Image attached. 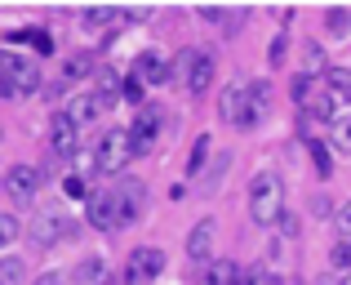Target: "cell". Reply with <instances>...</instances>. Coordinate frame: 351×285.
<instances>
[{
	"instance_id": "1",
	"label": "cell",
	"mask_w": 351,
	"mask_h": 285,
	"mask_svg": "<svg viewBox=\"0 0 351 285\" xmlns=\"http://www.w3.org/2000/svg\"><path fill=\"white\" fill-rule=\"evenodd\" d=\"M285 214V179L276 170H258L249 183V218L258 227H271Z\"/></svg>"
},
{
	"instance_id": "2",
	"label": "cell",
	"mask_w": 351,
	"mask_h": 285,
	"mask_svg": "<svg viewBox=\"0 0 351 285\" xmlns=\"http://www.w3.org/2000/svg\"><path fill=\"white\" fill-rule=\"evenodd\" d=\"M76 236V223H71L67 214H62L58 205H49V209H40V214L27 223V241L36 245V250H53V245H62V241H71Z\"/></svg>"
},
{
	"instance_id": "3",
	"label": "cell",
	"mask_w": 351,
	"mask_h": 285,
	"mask_svg": "<svg viewBox=\"0 0 351 285\" xmlns=\"http://www.w3.org/2000/svg\"><path fill=\"white\" fill-rule=\"evenodd\" d=\"M214 67H218V62H214V54H209V49H182L178 62H173L178 80L187 85V94H196V98L214 85Z\"/></svg>"
},
{
	"instance_id": "4",
	"label": "cell",
	"mask_w": 351,
	"mask_h": 285,
	"mask_svg": "<svg viewBox=\"0 0 351 285\" xmlns=\"http://www.w3.org/2000/svg\"><path fill=\"white\" fill-rule=\"evenodd\" d=\"M0 71H5L9 85H14V98L40 94V85H45L40 62H36V58H23V54H14V49H0Z\"/></svg>"
},
{
	"instance_id": "5",
	"label": "cell",
	"mask_w": 351,
	"mask_h": 285,
	"mask_svg": "<svg viewBox=\"0 0 351 285\" xmlns=\"http://www.w3.org/2000/svg\"><path fill=\"white\" fill-rule=\"evenodd\" d=\"M160 130H165V116H160V103H143L134 112V125H129V147L134 156H147L156 143H160Z\"/></svg>"
},
{
	"instance_id": "6",
	"label": "cell",
	"mask_w": 351,
	"mask_h": 285,
	"mask_svg": "<svg viewBox=\"0 0 351 285\" xmlns=\"http://www.w3.org/2000/svg\"><path fill=\"white\" fill-rule=\"evenodd\" d=\"M94 161L98 174H120L129 161H134V147H129V130H107L103 139L94 143Z\"/></svg>"
},
{
	"instance_id": "7",
	"label": "cell",
	"mask_w": 351,
	"mask_h": 285,
	"mask_svg": "<svg viewBox=\"0 0 351 285\" xmlns=\"http://www.w3.org/2000/svg\"><path fill=\"white\" fill-rule=\"evenodd\" d=\"M49 152H53V161H76L80 156V125L67 112L49 116Z\"/></svg>"
},
{
	"instance_id": "8",
	"label": "cell",
	"mask_w": 351,
	"mask_h": 285,
	"mask_svg": "<svg viewBox=\"0 0 351 285\" xmlns=\"http://www.w3.org/2000/svg\"><path fill=\"white\" fill-rule=\"evenodd\" d=\"M165 272V250L160 245H138L125 263V285H147Z\"/></svg>"
},
{
	"instance_id": "9",
	"label": "cell",
	"mask_w": 351,
	"mask_h": 285,
	"mask_svg": "<svg viewBox=\"0 0 351 285\" xmlns=\"http://www.w3.org/2000/svg\"><path fill=\"white\" fill-rule=\"evenodd\" d=\"M134 76L143 80V85H169L178 71H173V58H165L160 49H143L134 58Z\"/></svg>"
},
{
	"instance_id": "10",
	"label": "cell",
	"mask_w": 351,
	"mask_h": 285,
	"mask_svg": "<svg viewBox=\"0 0 351 285\" xmlns=\"http://www.w3.org/2000/svg\"><path fill=\"white\" fill-rule=\"evenodd\" d=\"M85 214H89V227L98 232H120V209H116V192H89L85 201Z\"/></svg>"
},
{
	"instance_id": "11",
	"label": "cell",
	"mask_w": 351,
	"mask_h": 285,
	"mask_svg": "<svg viewBox=\"0 0 351 285\" xmlns=\"http://www.w3.org/2000/svg\"><path fill=\"white\" fill-rule=\"evenodd\" d=\"M116 209H120V223H138L147 214V187L138 179H120L116 183Z\"/></svg>"
},
{
	"instance_id": "12",
	"label": "cell",
	"mask_w": 351,
	"mask_h": 285,
	"mask_svg": "<svg viewBox=\"0 0 351 285\" xmlns=\"http://www.w3.org/2000/svg\"><path fill=\"white\" fill-rule=\"evenodd\" d=\"M40 183H45V174L36 165H9V174H5V187L14 201H32L40 192Z\"/></svg>"
},
{
	"instance_id": "13",
	"label": "cell",
	"mask_w": 351,
	"mask_h": 285,
	"mask_svg": "<svg viewBox=\"0 0 351 285\" xmlns=\"http://www.w3.org/2000/svg\"><path fill=\"white\" fill-rule=\"evenodd\" d=\"M267 112H271V85H267V80H249V103H245V121H240V130L263 125Z\"/></svg>"
},
{
	"instance_id": "14",
	"label": "cell",
	"mask_w": 351,
	"mask_h": 285,
	"mask_svg": "<svg viewBox=\"0 0 351 285\" xmlns=\"http://www.w3.org/2000/svg\"><path fill=\"white\" fill-rule=\"evenodd\" d=\"M245 103H249V80H232V85L223 89V98H218V116H223L227 125H240L245 121Z\"/></svg>"
},
{
	"instance_id": "15",
	"label": "cell",
	"mask_w": 351,
	"mask_h": 285,
	"mask_svg": "<svg viewBox=\"0 0 351 285\" xmlns=\"http://www.w3.org/2000/svg\"><path fill=\"white\" fill-rule=\"evenodd\" d=\"M209 254H214V218H200V223L187 232V259L205 263Z\"/></svg>"
},
{
	"instance_id": "16",
	"label": "cell",
	"mask_w": 351,
	"mask_h": 285,
	"mask_svg": "<svg viewBox=\"0 0 351 285\" xmlns=\"http://www.w3.org/2000/svg\"><path fill=\"white\" fill-rule=\"evenodd\" d=\"M120 85H125V80H120L116 67H98V71H94V98L103 103V112H107V107H116Z\"/></svg>"
},
{
	"instance_id": "17",
	"label": "cell",
	"mask_w": 351,
	"mask_h": 285,
	"mask_svg": "<svg viewBox=\"0 0 351 285\" xmlns=\"http://www.w3.org/2000/svg\"><path fill=\"white\" fill-rule=\"evenodd\" d=\"M62 112H67L71 121H76L80 130H85V125H94V121H98V112H103V103L94 98V89H85V94H76V98H71L67 107H62Z\"/></svg>"
},
{
	"instance_id": "18",
	"label": "cell",
	"mask_w": 351,
	"mask_h": 285,
	"mask_svg": "<svg viewBox=\"0 0 351 285\" xmlns=\"http://www.w3.org/2000/svg\"><path fill=\"white\" fill-rule=\"evenodd\" d=\"M5 45H32V49H36V54H45V58L53 54V36L45 32V27H18V32H9V36H5Z\"/></svg>"
},
{
	"instance_id": "19",
	"label": "cell",
	"mask_w": 351,
	"mask_h": 285,
	"mask_svg": "<svg viewBox=\"0 0 351 285\" xmlns=\"http://www.w3.org/2000/svg\"><path fill=\"white\" fill-rule=\"evenodd\" d=\"M240 281H245L240 263H232V259H209L205 263V281H200V285H240Z\"/></svg>"
},
{
	"instance_id": "20",
	"label": "cell",
	"mask_w": 351,
	"mask_h": 285,
	"mask_svg": "<svg viewBox=\"0 0 351 285\" xmlns=\"http://www.w3.org/2000/svg\"><path fill=\"white\" fill-rule=\"evenodd\" d=\"M71 281L76 285H107V259H98V254L80 259L76 268H71Z\"/></svg>"
},
{
	"instance_id": "21",
	"label": "cell",
	"mask_w": 351,
	"mask_h": 285,
	"mask_svg": "<svg viewBox=\"0 0 351 285\" xmlns=\"http://www.w3.org/2000/svg\"><path fill=\"white\" fill-rule=\"evenodd\" d=\"M325 89L338 98L343 107H351V67H329L325 71Z\"/></svg>"
},
{
	"instance_id": "22",
	"label": "cell",
	"mask_w": 351,
	"mask_h": 285,
	"mask_svg": "<svg viewBox=\"0 0 351 285\" xmlns=\"http://www.w3.org/2000/svg\"><path fill=\"white\" fill-rule=\"evenodd\" d=\"M311 116H316V121H329V125H334L338 116H343V103H338L329 89H325V94H311Z\"/></svg>"
},
{
	"instance_id": "23",
	"label": "cell",
	"mask_w": 351,
	"mask_h": 285,
	"mask_svg": "<svg viewBox=\"0 0 351 285\" xmlns=\"http://www.w3.org/2000/svg\"><path fill=\"white\" fill-rule=\"evenodd\" d=\"M94 54H71L67 62H62V85H67V80H80V76H94Z\"/></svg>"
},
{
	"instance_id": "24",
	"label": "cell",
	"mask_w": 351,
	"mask_h": 285,
	"mask_svg": "<svg viewBox=\"0 0 351 285\" xmlns=\"http://www.w3.org/2000/svg\"><path fill=\"white\" fill-rule=\"evenodd\" d=\"M80 23H85L89 32H107V27L120 23V9H85V14H80Z\"/></svg>"
},
{
	"instance_id": "25",
	"label": "cell",
	"mask_w": 351,
	"mask_h": 285,
	"mask_svg": "<svg viewBox=\"0 0 351 285\" xmlns=\"http://www.w3.org/2000/svg\"><path fill=\"white\" fill-rule=\"evenodd\" d=\"M27 281V263L18 254H5L0 259V285H23Z\"/></svg>"
},
{
	"instance_id": "26",
	"label": "cell",
	"mask_w": 351,
	"mask_h": 285,
	"mask_svg": "<svg viewBox=\"0 0 351 285\" xmlns=\"http://www.w3.org/2000/svg\"><path fill=\"white\" fill-rule=\"evenodd\" d=\"M329 143H334L343 156L351 152V112H343V116L334 121V134H329Z\"/></svg>"
},
{
	"instance_id": "27",
	"label": "cell",
	"mask_w": 351,
	"mask_h": 285,
	"mask_svg": "<svg viewBox=\"0 0 351 285\" xmlns=\"http://www.w3.org/2000/svg\"><path fill=\"white\" fill-rule=\"evenodd\" d=\"M307 152H311V161H316V174H320V179H329V174H334V156H329V147L311 139V143H307Z\"/></svg>"
},
{
	"instance_id": "28",
	"label": "cell",
	"mask_w": 351,
	"mask_h": 285,
	"mask_svg": "<svg viewBox=\"0 0 351 285\" xmlns=\"http://www.w3.org/2000/svg\"><path fill=\"white\" fill-rule=\"evenodd\" d=\"M18 232H23V223H18V214H0V250H9V245L18 241Z\"/></svg>"
},
{
	"instance_id": "29",
	"label": "cell",
	"mask_w": 351,
	"mask_h": 285,
	"mask_svg": "<svg viewBox=\"0 0 351 285\" xmlns=\"http://www.w3.org/2000/svg\"><path fill=\"white\" fill-rule=\"evenodd\" d=\"M205 161H209V134H200L196 147H191V156H187V174H191V179L200 174V165H205Z\"/></svg>"
},
{
	"instance_id": "30",
	"label": "cell",
	"mask_w": 351,
	"mask_h": 285,
	"mask_svg": "<svg viewBox=\"0 0 351 285\" xmlns=\"http://www.w3.org/2000/svg\"><path fill=\"white\" fill-rule=\"evenodd\" d=\"M325 27H329V36H347L351 32V9H329Z\"/></svg>"
},
{
	"instance_id": "31",
	"label": "cell",
	"mask_w": 351,
	"mask_h": 285,
	"mask_svg": "<svg viewBox=\"0 0 351 285\" xmlns=\"http://www.w3.org/2000/svg\"><path fill=\"white\" fill-rule=\"evenodd\" d=\"M329 263H334L343 277H351V241H338V245H334V254H329Z\"/></svg>"
},
{
	"instance_id": "32",
	"label": "cell",
	"mask_w": 351,
	"mask_h": 285,
	"mask_svg": "<svg viewBox=\"0 0 351 285\" xmlns=\"http://www.w3.org/2000/svg\"><path fill=\"white\" fill-rule=\"evenodd\" d=\"M143 89H147V85H143V80H138V76H129V80H125V85H120V98H125V103H129V107H143Z\"/></svg>"
},
{
	"instance_id": "33",
	"label": "cell",
	"mask_w": 351,
	"mask_h": 285,
	"mask_svg": "<svg viewBox=\"0 0 351 285\" xmlns=\"http://www.w3.org/2000/svg\"><path fill=\"white\" fill-rule=\"evenodd\" d=\"M62 192H67V196H76V201H89V183L80 179V174H67V183H62Z\"/></svg>"
},
{
	"instance_id": "34",
	"label": "cell",
	"mask_w": 351,
	"mask_h": 285,
	"mask_svg": "<svg viewBox=\"0 0 351 285\" xmlns=\"http://www.w3.org/2000/svg\"><path fill=\"white\" fill-rule=\"evenodd\" d=\"M338 232H343V241H351V201H343V205H338Z\"/></svg>"
},
{
	"instance_id": "35",
	"label": "cell",
	"mask_w": 351,
	"mask_h": 285,
	"mask_svg": "<svg viewBox=\"0 0 351 285\" xmlns=\"http://www.w3.org/2000/svg\"><path fill=\"white\" fill-rule=\"evenodd\" d=\"M307 94H311V76L302 71V76L293 80V98H298V103H307Z\"/></svg>"
},
{
	"instance_id": "36",
	"label": "cell",
	"mask_w": 351,
	"mask_h": 285,
	"mask_svg": "<svg viewBox=\"0 0 351 285\" xmlns=\"http://www.w3.org/2000/svg\"><path fill=\"white\" fill-rule=\"evenodd\" d=\"M32 285H67V277H62V272H40Z\"/></svg>"
},
{
	"instance_id": "37",
	"label": "cell",
	"mask_w": 351,
	"mask_h": 285,
	"mask_svg": "<svg viewBox=\"0 0 351 285\" xmlns=\"http://www.w3.org/2000/svg\"><path fill=\"white\" fill-rule=\"evenodd\" d=\"M267 58H271V62H280V58H285V36H276V41H271V49H267Z\"/></svg>"
},
{
	"instance_id": "38",
	"label": "cell",
	"mask_w": 351,
	"mask_h": 285,
	"mask_svg": "<svg viewBox=\"0 0 351 285\" xmlns=\"http://www.w3.org/2000/svg\"><path fill=\"white\" fill-rule=\"evenodd\" d=\"M0 98H14V85H9V76L0 71Z\"/></svg>"
},
{
	"instance_id": "39",
	"label": "cell",
	"mask_w": 351,
	"mask_h": 285,
	"mask_svg": "<svg viewBox=\"0 0 351 285\" xmlns=\"http://www.w3.org/2000/svg\"><path fill=\"white\" fill-rule=\"evenodd\" d=\"M343 285H351V277H343Z\"/></svg>"
},
{
	"instance_id": "40",
	"label": "cell",
	"mask_w": 351,
	"mask_h": 285,
	"mask_svg": "<svg viewBox=\"0 0 351 285\" xmlns=\"http://www.w3.org/2000/svg\"><path fill=\"white\" fill-rule=\"evenodd\" d=\"M0 139H5V130H0Z\"/></svg>"
}]
</instances>
